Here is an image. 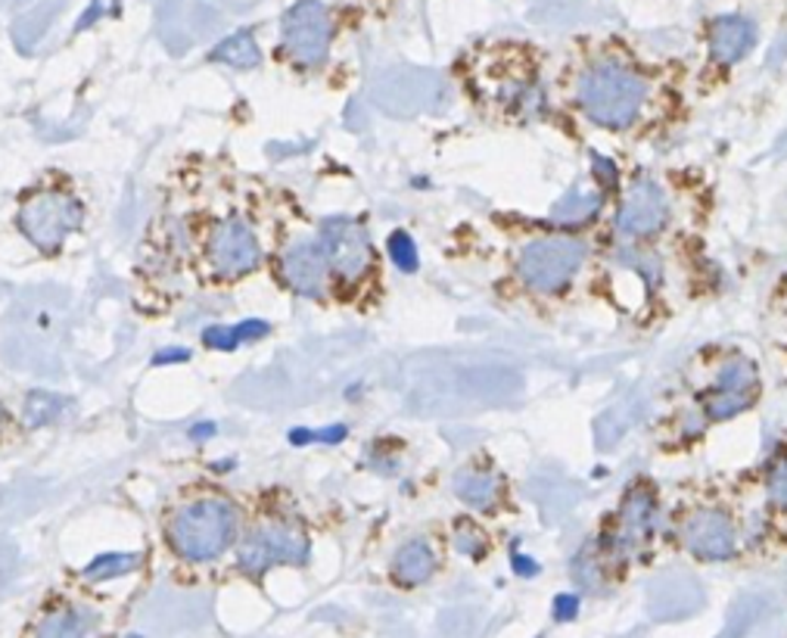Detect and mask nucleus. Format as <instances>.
Listing matches in <instances>:
<instances>
[{
    "instance_id": "f257e3e1",
    "label": "nucleus",
    "mask_w": 787,
    "mask_h": 638,
    "mask_svg": "<svg viewBox=\"0 0 787 638\" xmlns=\"http://www.w3.org/2000/svg\"><path fill=\"white\" fill-rule=\"evenodd\" d=\"M551 98L567 116L623 144L672 135L692 113L685 76L619 38L577 41L551 81Z\"/></svg>"
},
{
    "instance_id": "cd10ccee",
    "label": "nucleus",
    "mask_w": 787,
    "mask_h": 638,
    "mask_svg": "<svg viewBox=\"0 0 787 638\" xmlns=\"http://www.w3.org/2000/svg\"><path fill=\"white\" fill-rule=\"evenodd\" d=\"M187 358H191L187 349H162L159 355H153V365L162 368V365H178V362H187Z\"/></svg>"
},
{
    "instance_id": "72a5a7b5",
    "label": "nucleus",
    "mask_w": 787,
    "mask_h": 638,
    "mask_svg": "<svg viewBox=\"0 0 787 638\" xmlns=\"http://www.w3.org/2000/svg\"><path fill=\"white\" fill-rule=\"evenodd\" d=\"M0 418H3V411H0Z\"/></svg>"
},
{
    "instance_id": "bb28decb",
    "label": "nucleus",
    "mask_w": 787,
    "mask_h": 638,
    "mask_svg": "<svg viewBox=\"0 0 787 638\" xmlns=\"http://www.w3.org/2000/svg\"><path fill=\"white\" fill-rule=\"evenodd\" d=\"M116 7H118V0H94L88 10H84V16H81V22L76 25V32H84L88 25H94L100 16H110V13H116Z\"/></svg>"
},
{
    "instance_id": "1a4fd4ad",
    "label": "nucleus",
    "mask_w": 787,
    "mask_h": 638,
    "mask_svg": "<svg viewBox=\"0 0 787 638\" xmlns=\"http://www.w3.org/2000/svg\"><path fill=\"white\" fill-rule=\"evenodd\" d=\"M84 221V209L72 194L41 191L32 194L20 209V231L41 252H57L69 233H76Z\"/></svg>"
},
{
    "instance_id": "4be33fe9",
    "label": "nucleus",
    "mask_w": 787,
    "mask_h": 638,
    "mask_svg": "<svg viewBox=\"0 0 787 638\" xmlns=\"http://www.w3.org/2000/svg\"><path fill=\"white\" fill-rule=\"evenodd\" d=\"M62 411V399L54 396V392H44V389H35L28 392L25 406H22V414H25V424L28 426H47L54 424Z\"/></svg>"
},
{
    "instance_id": "412c9836",
    "label": "nucleus",
    "mask_w": 787,
    "mask_h": 638,
    "mask_svg": "<svg viewBox=\"0 0 787 638\" xmlns=\"http://www.w3.org/2000/svg\"><path fill=\"white\" fill-rule=\"evenodd\" d=\"M140 567V555H125V551H116V555H100L94 561L84 567V580H116V577H125Z\"/></svg>"
},
{
    "instance_id": "6ab92c4d",
    "label": "nucleus",
    "mask_w": 787,
    "mask_h": 638,
    "mask_svg": "<svg viewBox=\"0 0 787 638\" xmlns=\"http://www.w3.org/2000/svg\"><path fill=\"white\" fill-rule=\"evenodd\" d=\"M212 59L215 62H225L231 69H255L262 62V54H259V44L252 38L250 32H237L231 38L218 41L215 50H212Z\"/></svg>"
},
{
    "instance_id": "ddd939ff",
    "label": "nucleus",
    "mask_w": 787,
    "mask_h": 638,
    "mask_svg": "<svg viewBox=\"0 0 787 638\" xmlns=\"http://www.w3.org/2000/svg\"><path fill=\"white\" fill-rule=\"evenodd\" d=\"M308 536L299 523H269L252 529L237 548V563L247 573H265L274 563H306Z\"/></svg>"
},
{
    "instance_id": "dca6fc26",
    "label": "nucleus",
    "mask_w": 787,
    "mask_h": 638,
    "mask_svg": "<svg viewBox=\"0 0 787 638\" xmlns=\"http://www.w3.org/2000/svg\"><path fill=\"white\" fill-rule=\"evenodd\" d=\"M452 492L461 504H467L477 514H495L501 504L507 502V480L499 467L470 462L455 470L452 477Z\"/></svg>"
},
{
    "instance_id": "2f4dec72",
    "label": "nucleus",
    "mask_w": 787,
    "mask_h": 638,
    "mask_svg": "<svg viewBox=\"0 0 787 638\" xmlns=\"http://www.w3.org/2000/svg\"><path fill=\"white\" fill-rule=\"evenodd\" d=\"M212 433H215V424L191 426V440H196V443H199V440H209Z\"/></svg>"
},
{
    "instance_id": "4468645a",
    "label": "nucleus",
    "mask_w": 787,
    "mask_h": 638,
    "mask_svg": "<svg viewBox=\"0 0 787 638\" xmlns=\"http://www.w3.org/2000/svg\"><path fill=\"white\" fill-rule=\"evenodd\" d=\"M756 22L729 13V16H716L707 25V72L726 76L738 62L750 57V50L756 47Z\"/></svg>"
},
{
    "instance_id": "20e7f679",
    "label": "nucleus",
    "mask_w": 787,
    "mask_h": 638,
    "mask_svg": "<svg viewBox=\"0 0 787 638\" xmlns=\"http://www.w3.org/2000/svg\"><path fill=\"white\" fill-rule=\"evenodd\" d=\"M666 529V502L651 477H635L623 489L614 511L601 523V533L585 548V561L595 573H614L623 563L645 555Z\"/></svg>"
},
{
    "instance_id": "f8f14e48",
    "label": "nucleus",
    "mask_w": 787,
    "mask_h": 638,
    "mask_svg": "<svg viewBox=\"0 0 787 638\" xmlns=\"http://www.w3.org/2000/svg\"><path fill=\"white\" fill-rule=\"evenodd\" d=\"M262 243L243 218H221L206 237V265L218 281H237L259 269Z\"/></svg>"
},
{
    "instance_id": "a211bd4d",
    "label": "nucleus",
    "mask_w": 787,
    "mask_h": 638,
    "mask_svg": "<svg viewBox=\"0 0 787 638\" xmlns=\"http://www.w3.org/2000/svg\"><path fill=\"white\" fill-rule=\"evenodd\" d=\"M94 626V614L84 607H62L41 619L35 638H84Z\"/></svg>"
},
{
    "instance_id": "a878e982",
    "label": "nucleus",
    "mask_w": 787,
    "mask_h": 638,
    "mask_svg": "<svg viewBox=\"0 0 787 638\" xmlns=\"http://www.w3.org/2000/svg\"><path fill=\"white\" fill-rule=\"evenodd\" d=\"M233 333H237V340H240V343H255V340L269 337L271 324L269 321H259V318H247V321L233 324Z\"/></svg>"
},
{
    "instance_id": "6e6552de",
    "label": "nucleus",
    "mask_w": 787,
    "mask_h": 638,
    "mask_svg": "<svg viewBox=\"0 0 787 638\" xmlns=\"http://www.w3.org/2000/svg\"><path fill=\"white\" fill-rule=\"evenodd\" d=\"M763 399V374L741 349H726L712 358L707 380L694 392V406L710 426L734 421Z\"/></svg>"
},
{
    "instance_id": "5701e85b",
    "label": "nucleus",
    "mask_w": 787,
    "mask_h": 638,
    "mask_svg": "<svg viewBox=\"0 0 787 638\" xmlns=\"http://www.w3.org/2000/svg\"><path fill=\"white\" fill-rule=\"evenodd\" d=\"M455 548L467 555V558H474V561H480L482 555L489 551V539H486V533H482L477 523L470 521V517H464V521L455 523Z\"/></svg>"
},
{
    "instance_id": "9b49d317",
    "label": "nucleus",
    "mask_w": 787,
    "mask_h": 638,
    "mask_svg": "<svg viewBox=\"0 0 787 638\" xmlns=\"http://www.w3.org/2000/svg\"><path fill=\"white\" fill-rule=\"evenodd\" d=\"M281 35H284V50L306 69L324 66L330 54V41H333V20L321 0H299L287 10V16L281 22Z\"/></svg>"
},
{
    "instance_id": "aec40b11",
    "label": "nucleus",
    "mask_w": 787,
    "mask_h": 638,
    "mask_svg": "<svg viewBox=\"0 0 787 638\" xmlns=\"http://www.w3.org/2000/svg\"><path fill=\"white\" fill-rule=\"evenodd\" d=\"M763 504L766 517L775 514L787 517V448H782L763 470Z\"/></svg>"
},
{
    "instance_id": "2eb2a0df",
    "label": "nucleus",
    "mask_w": 787,
    "mask_h": 638,
    "mask_svg": "<svg viewBox=\"0 0 787 638\" xmlns=\"http://www.w3.org/2000/svg\"><path fill=\"white\" fill-rule=\"evenodd\" d=\"M277 274L289 290L308 296V299H324L327 296V259L318 240H296L277 259Z\"/></svg>"
},
{
    "instance_id": "393cba45",
    "label": "nucleus",
    "mask_w": 787,
    "mask_h": 638,
    "mask_svg": "<svg viewBox=\"0 0 787 638\" xmlns=\"http://www.w3.org/2000/svg\"><path fill=\"white\" fill-rule=\"evenodd\" d=\"M203 343L209 349H221V352H231V349L240 346L233 328H225V324H215V328L206 330V333H203Z\"/></svg>"
},
{
    "instance_id": "c85d7f7f",
    "label": "nucleus",
    "mask_w": 787,
    "mask_h": 638,
    "mask_svg": "<svg viewBox=\"0 0 787 638\" xmlns=\"http://www.w3.org/2000/svg\"><path fill=\"white\" fill-rule=\"evenodd\" d=\"M346 440V426L343 424H333L327 426V430H315V443H327V445H337Z\"/></svg>"
},
{
    "instance_id": "c756f323",
    "label": "nucleus",
    "mask_w": 787,
    "mask_h": 638,
    "mask_svg": "<svg viewBox=\"0 0 787 638\" xmlns=\"http://www.w3.org/2000/svg\"><path fill=\"white\" fill-rule=\"evenodd\" d=\"M579 611V601L573 595H563V599H557V607H555V617L557 619H573Z\"/></svg>"
},
{
    "instance_id": "473e14b6",
    "label": "nucleus",
    "mask_w": 787,
    "mask_h": 638,
    "mask_svg": "<svg viewBox=\"0 0 787 638\" xmlns=\"http://www.w3.org/2000/svg\"><path fill=\"white\" fill-rule=\"evenodd\" d=\"M514 567H517V573H523V577H529V573H536L538 567L533 561H526V558H514Z\"/></svg>"
},
{
    "instance_id": "0eeeda50",
    "label": "nucleus",
    "mask_w": 787,
    "mask_h": 638,
    "mask_svg": "<svg viewBox=\"0 0 787 638\" xmlns=\"http://www.w3.org/2000/svg\"><path fill=\"white\" fill-rule=\"evenodd\" d=\"M240 514L221 495H193L169 514L166 536L178 558L193 563L215 561L237 539Z\"/></svg>"
},
{
    "instance_id": "f03ea898",
    "label": "nucleus",
    "mask_w": 787,
    "mask_h": 638,
    "mask_svg": "<svg viewBox=\"0 0 787 638\" xmlns=\"http://www.w3.org/2000/svg\"><path fill=\"white\" fill-rule=\"evenodd\" d=\"M470 91L486 103L489 113L507 122L538 118L551 110V81L533 47L523 41H504L477 59L470 69Z\"/></svg>"
},
{
    "instance_id": "39448f33",
    "label": "nucleus",
    "mask_w": 787,
    "mask_h": 638,
    "mask_svg": "<svg viewBox=\"0 0 787 638\" xmlns=\"http://www.w3.org/2000/svg\"><path fill=\"white\" fill-rule=\"evenodd\" d=\"M666 529L685 555L707 563L738 558L748 542V523L738 511V499L716 486L682 495L666 514Z\"/></svg>"
},
{
    "instance_id": "423d86ee",
    "label": "nucleus",
    "mask_w": 787,
    "mask_h": 638,
    "mask_svg": "<svg viewBox=\"0 0 787 638\" xmlns=\"http://www.w3.org/2000/svg\"><path fill=\"white\" fill-rule=\"evenodd\" d=\"M678 221L682 206L672 181L653 172L635 174L614 194L604 247H660Z\"/></svg>"
},
{
    "instance_id": "b1692460",
    "label": "nucleus",
    "mask_w": 787,
    "mask_h": 638,
    "mask_svg": "<svg viewBox=\"0 0 787 638\" xmlns=\"http://www.w3.org/2000/svg\"><path fill=\"white\" fill-rule=\"evenodd\" d=\"M389 259H392V265L404 271V274H414V271H418L421 259H418V247H414L411 233L396 231L389 237Z\"/></svg>"
},
{
    "instance_id": "7ed1b4c3",
    "label": "nucleus",
    "mask_w": 787,
    "mask_h": 638,
    "mask_svg": "<svg viewBox=\"0 0 787 638\" xmlns=\"http://www.w3.org/2000/svg\"><path fill=\"white\" fill-rule=\"evenodd\" d=\"M597 247L589 233L548 225L526 237L514 252V281L526 296L541 303H560L595 269Z\"/></svg>"
},
{
    "instance_id": "9d476101",
    "label": "nucleus",
    "mask_w": 787,
    "mask_h": 638,
    "mask_svg": "<svg viewBox=\"0 0 787 638\" xmlns=\"http://www.w3.org/2000/svg\"><path fill=\"white\" fill-rule=\"evenodd\" d=\"M318 247L324 252L327 269L343 284L355 287L374 269V247L367 237L365 225L358 218H324L318 228Z\"/></svg>"
},
{
    "instance_id": "7c9ffc66",
    "label": "nucleus",
    "mask_w": 787,
    "mask_h": 638,
    "mask_svg": "<svg viewBox=\"0 0 787 638\" xmlns=\"http://www.w3.org/2000/svg\"><path fill=\"white\" fill-rule=\"evenodd\" d=\"M289 443L293 445L315 443V430H293V433H289Z\"/></svg>"
},
{
    "instance_id": "f3484780",
    "label": "nucleus",
    "mask_w": 787,
    "mask_h": 638,
    "mask_svg": "<svg viewBox=\"0 0 787 638\" xmlns=\"http://www.w3.org/2000/svg\"><path fill=\"white\" fill-rule=\"evenodd\" d=\"M389 570L399 585H421L436 573V551L426 539H408L402 548H396Z\"/></svg>"
}]
</instances>
